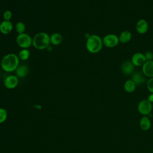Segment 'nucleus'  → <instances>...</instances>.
I'll return each mask as SVG.
<instances>
[{"label": "nucleus", "instance_id": "23", "mask_svg": "<svg viewBox=\"0 0 153 153\" xmlns=\"http://www.w3.org/2000/svg\"><path fill=\"white\" fill-rule=\"evenodd\" d=\"M146 87L151 93H153V78H149L146 81Z\"/></svg>", "mask_w": 153, "mask_h": 153}, {"label": "nucleus", "instance_id": "22", "mask_svg": "<svg viewBox=\"0 0 153 153\" xmlns=\"http://www.w3.org/2000/svg\"><path fill=\"white\" fill-rule=\"evenodd\" d=\"M12 16H13L12 12L10 10H5L4 12V13H3L4 20H8V21H10L11 19Z\"/></svg>", "mask_w": 153, "mask_h": 153}, {"label": "nucleus", "instance_id": "2", "mask_svg": "<svg viewBox=\"0 0 153 153\" xmlns=\"http://www.w3.org/2000/svg\"><path fill=\"white\" fill-rule=\"evenodd\" d=\"M50 44V36L44 32L36 33L32 38V46L39 50L47 48Z\"/></svg>", "mask_w": 153, "mask_h": 153}, {"label": "nucleus", "instance_id": "9", "mask_svg": "<svg viewBox=\"0 0 153 153\" xmlns=\"http://www.w3.org/2000/svg\"><path fill=\"white\" fill-rule=\"evenodd\" d=\"M146 61L144 54L140 52L133 54L131 58V62L134 66H142Z\"/></svg>", "mask_w": 153, "mask_h": 153}, {"label": "nucleus", "instance_id": "3", "mask_svg": "<svg viewBox=\"0 0 153 153\" xmlns=\"http://www.w3.org/2000/svg\"><path fill=\"white\" fill-rule=\"evenodd\" d=\"M103 45L102 39L97 35L93 34L87 38L85 47L87 51L92 54L99 52Z\"/></svg>", "mask_w": 153, "mask_h": 153}, {"label": "nucleus", "instance_id": "6", "mask_svg": "<svg viewBox=\"0 0 153 153\" xmlns=\"http://www.w3.org/2000/svg\"><path fill=\"white\" fill-rule=\"evenodd\" d=\"M152 109V105L148 99L142 100L137 105V110L140 114L144 115L150 114Z\"/></svg>", "mask_w": 153, "mask_h": 153}, {"label": "nucleus", "instance_id": "17", "mask_svg": "<svg viewBox=\"0 0 153 153\" xmlns=\"http://www.w3.org/2000/svg\"><path fill=\"white\" fill-rule=\"evenodd\" d=\"M120 42L123 44L128 42L131 39V33L128 30H124L118 36Z\"/></svg>", "mask_w": 153, "mask_h": 153}, {"label": "nucleus", "instance_id": "26", "mask_svg": "<svg viewBox=\"0 0 153 153\" xmlns=\"http://www.w3.org/2000/svg\"><path fill=\"white\" fill-rule=\"evenodd\" d=\"M152 153H153V150H152Z\"/></svg>", "mask_w": 153, "mask_h": 153}, {"label": "nucleus", "instance_id": "21", "mask_svg": "<svg viewBox=\"0 0 153 153\" xmlns=\"http://www.w3.org/2000/svg\"><path fill=\"white\" fill-rule=\"evenodd\" d=\"M7 118V111L2 108H0V124L4 123Z\"/></svg>", "mask_w": 153, "mask_h": 153}, {"label": "nucleus", "instance_id": "5", "mask_svg": "<svg viewBox=\"0 0 153 153\" xmlns=\"http://www.w3.org/2000/svg\"><path fill=\"white\" fill-rule=\"evenodd\" d=\"M103 45L108 48H113L116 47L120 42L118 36L110 33L105 35L102 39Z\"/></svg>", "mask_w": 153, "mask_h": 153}, {"label": "nucleus", "instance_id": "11", "mask_svg": "<svg viewBox=\"0 0 153 153\" xmlns=\"http://www.w3.org/2000/svg\"><path fill=\"white\" fill-rule=\"evenodd\" d=\"M13 29V25L10 20H3L0 23V32L4 35L9 34Z\"/></svg>", "mask_w": 153, "mask_h": 153}, {"label": "nucleus", "instance_id": "15", "mask_svg": "<svg viewBox=\"0 0 153 153\" xmlns=\"http://www.w3.org/2000/svg\"><path fill=\"white\" fill-rule=\"evenodd\" d=\"M16 75L18 78H24L29 73V68L26 65H19L15 71Z\"/></svg>", "mask_w": 153, "mask_h": 153}, {"label": "nucleus", "instance_id": "24", "mask_svg": "<svg viewBox=\"0 0 153 153\" xmlns=\"http://www.w3.org/2000/svg\"><path fill=\"white\" fill-rule=\"evenodd\" d=\"M145 57L146 59V61H151L153 60V53L149 51H146L145 54H144Z\"/></svg>", "mask_w": 153, "mask_h": 153}, {"label": "nucleus", "instance_id": "18", "mask_svg": "<svg viewBox=\"0 0 153 153\" xmlns=\"http://www.w3.org/2000/svg\"><path fill=\"white\" fill-rule=\"evenodd\" d=\"M136 87V84L134 83V82L131 79L127 80L124 82V89L126 92H127L128 93H133L135 90Z\"/></svg>", "mask_w": 153, "mask_h": 153}, {"label": "nucleus", "instance_id": "14", "mask_svg": "<svg viewBox=\"0 0 153 153\" xmlns=\"http://www.w3.org/2000/svg\"><path fill=\"white\" fill-rule=\"evenodd\" d=\"M140 128L143 131L148 130L151 126V122L148 117L146 115L143 116L139 122Z\"/></svg>", "mask_w": 153, "mask_h": 153}, {"label": "nucleus", "instance_id": "12", "mask_svg": "<svg viewBox=\"0 0 153 153\" xmlns=\"http://www.w3.org/2000/svg\"><path fill=\"white\" fill-rule=\"evenodd\" d=\"M148 23L145 19H140L136 23V30L137 33L140 34H144L148 32Z\"/></svg>", "mask_w": 153, "mask_h": 153}, {"label": "nucleus", "instance_id": "7", "mask_svg": "<svg viewBox=\"0 0 153 153\" xmlns=\"http://www.w3.org/2000/svg\"><path fill=\"white\" fill-rule=\"evenodd\" d=\"M19 84V79L16 75H11L7 76L4 81L5 88L8 89H13L16 88Z\"/></svg>", "mask_w": 153, "mask_h": 153}, {"label": "nucleus", "instance_id": "8", "mask_svg": "<svg viewBox=\"0 0 153 153\" xmlns=\"http://www.w3.org/2000/svg\"><path fill=\"white\" fill-rule=\"evenodd\" d=\"M131 79L134 82L136 85H140L146 82V76L142 71L134 72L131 74Z\"/></svg>", "mask_w": 153, "mask_h": 153}, {"label": "nucleus", "instance_id": "20", "mask_svg": "<svg viewBox=\"0 0 153 153\" xmlns=\"http://www.w3.org/2000/svg\"><path fill=\"white\" fill-rule=\"evenodd\" d=\"M15 30L16 32L18 33V35L25 33L26 26L25 23L22 22H17L15 25Z\"/></svg>", "mask_w": 153, "mask_h": 153}, {"label": "nucleus", "instance_id": "13", "mask_svg": "<svg viewBox=\"0 0 153 153\" xmlns=\"http://www.w3.org/2000/svg\"><path fill=\"white\" fill-rule=\"evenodd\" d=\"M142 68V71L146 77L153 78V60L146 61Z\"/></svg>", "mask_w": 153, "mask_h": 153}, {"label": "nucleus", "instance_id": "4", "mask_svg": "<svg viewBox=\"0 0 153 153\" xmlns=\"http://www.w3.org/2000/svg\"><path fill=\"white\" fill-rule=\"evenodd\" d=\"M16 41L17 45L22 49H28L32 45V38L26 33L19 34Z\"/></svg>", "mask_w": 153, "mask_h": 153}, {"label": "nucleus", "instance_id": "25", "mask_svg": "<svg viewBox=\"0 0 153 153\" xmlns=\"http://www.w3.org/2000/svg\"><path fill=\"white\" fill-rule=\"evenodd\" d=\"M148 100L151 103H152L153 102V93H151L148 97Z\"/></svg>", "mask_w": 153, "mask_h": 153}, {"label": "nucleus", "instance_id": "1", "mask_svg": "<svg viewBox=\"0 0 153 153\" xmlns=\"http://www.w3.org/2000/svg\"><path fill=\"white\" fill-rule=\"evenodd\" d=\"M20 59L17 55L14 53L5 54L1 61L2 69L7 72H12L16 70L19 66Z\"/></svg>", "mask_w": 153, "mask_h": 153}, {"label": "nucleus", "instance_id": "19", "mask_svg": "<svg viewBox=\"0 0 153 153\" xmlns=\"http://www.w3.org/2000/svg\"><path fill=\"white\" fill-rule=\"evenodd\" d=\"M30 51L28 49H22L18 54V57L20 60L23 61L27 60L30 57Z\"/></svg>", "mask_w": 153, "mask_h": 153}, {"label": "nucleus", "instance_id": "10", "mask_svg": "<svg viewBox=\"0 0 153 153\" xmlns=\"http://www.w3.org/2000/svg\"><path fill=\"white\" fill-rule=\"evenodd\" d=\"M134 65L131 62V60H125L121 65V71L123 74L126 75H129L132 74L134 71Z\"/></svg>", "mask_w": 153, "mask_h": 153}, {"label": "nucleus", "instance_id": "16", "mask_svg": "<svg viewBox=\"0 0 153 153\" xmlns=\"http://www.w3.org/2000/svg\"><path fill=\"white\" fill-rule=\"evenodd\" d=\"M50 36V44L54 45H58L60 44L63 41V37L60 33H57V32L53 33Z\"/></svg>", "mask_w": 153, "mask_h": 153}]
</instances>
